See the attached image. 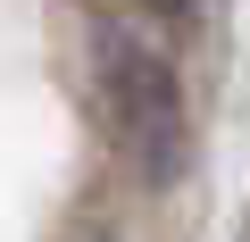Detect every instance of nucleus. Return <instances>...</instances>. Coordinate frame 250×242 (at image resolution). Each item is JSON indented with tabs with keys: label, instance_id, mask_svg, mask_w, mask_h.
Returning <instances> with one entry per match:
<instances>
[{
	"label": "nucleus",
	"instance_id": "f257e3e1",
	"mask_svg": "<svg viewBox=\"0 0 250 242\" xmlns=\"http://www.w3.org/2000/svg\"><path fill=\"white\" fill-rule=\"evenodd\" d=\"M92 67H100V100H108V134L150 184H167L184 167V84L167 67L159 42H142L134 25H100L92 34Z\"/></svg>",
	"mask_w": 250,
	"mask_h": 242
},
{
	"label": "nucleus",
	"instance_id": "f03ea898",
	"mask_svg": "<svg viewBox=\"0 0 250 242\" xmlns=\"http://www.w3.org/2000/svg\"><path fill=\"white\" fill-rule=\"evenodd\" d=\"M142 9H184V0H142Z\"/></svg>",
	"mask_w": 250,
	"mask_h": 242
},
{
	"label": "nucleus",
	"instance_id": "7ed1b4c3",
	"mask_svg": "<svg viewBox=\"0 0 250 242\" xmlns=\"http://www.w3.org/2000/svg\"><path fill=\"white\" fill-rule=\"evenodd\" d=\"M92 242H108V234H92Z\"/></svg>",
	"mask_w": 250,
	"mask_h": 242
}]
</instances>
